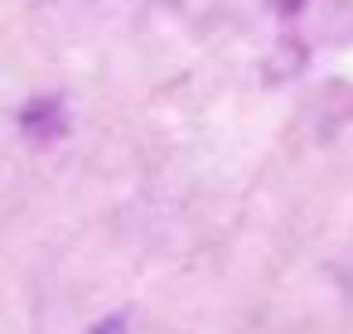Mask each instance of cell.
<instances>
[{
  "label": "cell",
  "instance_id": "6da1fadb",
  "mask_svg": "<svg viewBox=\"0 0 353 334\" xmlns=\"http://www.w3.org/2000/svg\"><path fill=\"white\" fill-rule=\"evenodd\" d=\"M92 334H126V324H121V320H102Z\"/></svg>",
  "mask_w": 353,
  "mask_h": 334
}]
</instances>
